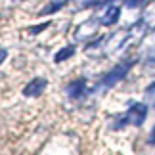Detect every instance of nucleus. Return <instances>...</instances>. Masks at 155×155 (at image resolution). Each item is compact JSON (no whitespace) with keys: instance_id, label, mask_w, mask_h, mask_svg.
<instances>
[{"instance_id":"nucleus-1","label":"nucleus","mask_w":155,"mask_h":155,"mask_svg":"<svg viewBox=\"0 0 155 155\" xmlns=\"http://www.w3.org/2000/svg\"><path fill=\"white\" fill-rule=\"evenodd\" d=\"M146 115H147V105L142 104V102H134L132 105H130L128 113L124 115V117H127L124 121L132 123V124H136V127H140V124L146 121Z\"/></svg>"},{"instance_id":"nucleus-2","label":"nucleus","mask_w":155,"mask_h":155,"mask_svg":"<svg viewBox=\"0 0 155 155\" xmlns=\"http://www.w3.org/2000/svg\"><path fill=\"white\" fill-rule=\"evenodd\" d=\"M128 67H130V63H123V65L113 67L109 73H107L104 79H102V84H104V86H113V84H117L121 79H124V77H127Z\"/></svg>"},{"instance_id":"nucleus-3","label":"nucleus","mask_w":155,"mask_h":155,"mask_svg":"<svg viewBox=\"0 0 155 155\" xmlns=\"http://www.w3.org/2000/svg\"><path fill=\"white\" fill-rule=\"evenodd\" d=\"M44 86H46L44 79H35L33 82H29V86L23 88V94H25V96H38Z\"/></svg>"},{"instance_id":"nucleus-4","label":"nucleus","mask_w":155,"mask_h":155,"mask_svg":"<svg viewBox=\"0 0 155 155\" xmlns=\"http://www.w3.org/2000/svg\"><path fill=\"white\" fill-rule=\"evenodd\" d=\"M119 15H121V8L119 6H111V8H107V12L102 15V25H113Z\"/></svg>"},{"instance_id":"nucleus-5","label":"nucleus","mask_w":155,"mask_h":155,"mask_svg":"<svg viewBox=\"0 0 155 155\" xmlns=\"http://www.w3.org/2000/svg\"><path fill=\"white\" fill-rule=\"evenodd\" d=\"M84 86H86L84 79H77V81H73V82L69 84V88H67L69 96H73V98H79L81 94L84 92Z\"/></svg>"},{"instance_id":"nucleus-6","label":"nucleus","mask_w":155,"mask_h":155,"mask_svg":"<svg viewBox=\"0 0 155 155\" xmlns=\"http://www.w3.org/2000/svg\"><path fill=\"white\" fill-rule=\"evenodd\" d=\"M73 48H71V46H67V48H63V50H59L58 54H56V58H54V59H56V61H65V59H67V58H71V56H73Z\"/></svg>"},{"instance_id":"nucleus-7","label":"nucleus","mask_w":155,"mask_h":155,"mask_svg":"<svg viewBox=\"0 0 155 155\" xmlns=\"http://www.w3.org/2000/svg\"><path fill=\"white\" fill-rule=\"evenodd\" d=\"M146 98L150 100V102L155 104V82H153L151 86H147V88H146Z\"/></svg>"},{"instance_id":"nucleus-8","label":"nucleus","mask_w":155,"mask_h":155,"mask_svg":"<svg viewBox=\"0 0 155 155\" xmlns=\"http://www.w3.org/2000/svg\"><path fill=\"white\" fill-rule=\"evenodd\" d=\"M6 56H8V52H6V50H0V63L6 59Z\"/></svg>"},{"instance_id":"nucleus-9","label":"nucleus","mask_w":155,"mask_h":155,"mask_svg":"<svg viewBox=\"0 0 155 155\" xmlns=\"http://www.w3.org/2000/svg\"><path fill=\"white\" fill-rule=\"evenodd\" d=\"M150 144H155V127H153L151 134H150Z\"/></svg>"}]
</instances>
